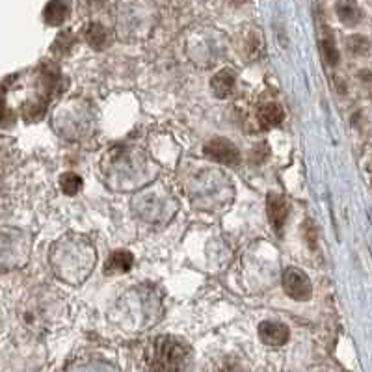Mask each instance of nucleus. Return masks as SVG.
<instances>
[{
  "label": "nucleus",
  "mask_w": 372,
  "mask_h": 372,
  "mask_svg": "<svg viewBox=\"0 0 372 372\" xmlns=\"http://www.w3.org/2000/svg\"><path fill=\"white\" fill-rule=\"evenodd\" d=\"M67 17H69V6L66 2H60V0H52L43 10V19H45L47 25L51 26L64 25Z\"/></svg>",
  "instance_id": "nucleus-11"
},
{
  "label": "nucleus",
  "mask_w": 372,
  "mask_h": 372,
  "mask_svg": "<svg viewBox=\"0 0 372 372\" xmlns=\"http://www.w3.org/2000/svg\"><path fill=\"white\" fill-rule=\"evenodd\" d=\"M235 82H237V75L233 69H221L220 73L212 76L211 88L212 93L218 97V99H226L235 91Z\"/></svg>",
  "instance_id": "nucleus-8"
},
{
  "label": "nucleus",
  "mask_w": 372,
  "mask_h": 372,
  "mask_svg": "<svg viewBox=\"0 0 372 372\" xmlns=\"http://www.w3.org/2000/svg\"><path fill=\"white\" fill-rule=\"evenodd\" d=\"M320 47H322V54H324L327 64H330V66H335L339 62V51L337 47H335V41H333V37L327 34V32H324V35H322Z\"/></svg>",
  "instance_id": "nucleus-16"
},
{
  "label": "nucleus",
  "mask_w": 372,
  "mask_h": 372,
  "mask_svg": "<svg viewBox=\"0 0 372 372\" xmlns=\"http://www.w3.org/2000/svg\"><path fill=\"white\" fill-rule=\"evenodd\" d=\"M337 13L342 23H347V25H357L361 21V11L354 2H339Z\"/></svg>",
  "instance_id": "nucleus-14"
},
{
  "label": "nucleus",
  "mask_w": 372,
  "mask_h": 372,
  "mask_svg": "<svg viewBox=\"0 0 372 372\" xmlns=\"http://www.w3.org/2000/svg\"><path fill=\"white\" fill-rule=\"evenodd\" d=\"M73 43H75V35H73V32L69 30L62 32V34L56 37L52 51H54L56 54H67L71 47H73Z\"/></svg>",
  "instance_id": "nucleus-17"
},
{
  "label": "nucleus",
  "mask_w": 372,
  "mask_h": 372,
  "mask_svg": "<svg viewBox=\"0 0 372 372\" xmlns=\"http://www.w3.org/2000/svg\"><path fill=\"white\" fill-rule=\"evenodd\" d=\"M60 188L67 196H75V194L82 190V179L73 171H67V173L60 177Z\"/></svg>",
  "instance_id": "nucleus-15"
},
{
  "label": "nucleus",
  "mask_w": 372,
  "mask_h": 372,
  "mask_svg": "<svg viewBox=\"0 0 372 372\" xmlns=\"http://www.w3.org/2000/svg\"><path fill=\"white\" fill-rule=\"evenodd\" d=\"M207 372H248L246 367L242 365L235 357H220L216 361H212L207 368Z\"/></svg>",
  "instance_id": "nucleus-13"
},
{
  "label": "nucleus",
  "mask_w": 372,
  "mask_h": 372,
  "mask_svg": "<svg viewBox=\"0 0 372 372\" xmlns=\"http://www.w3.org/2000/svg\"><path fill=\"white\" fill-rule=\"evenodd\" d=\"M267 209H268V220H270L272 227L279 233L289 218L287 199L283 196H279V194H268Z\"/></svg>",
  "instance_id": "nucleus-7"
},
{
  "label": "nucleus",
  "mask_w": 372,
  "mask_h": 372,
  "mask_svg": "<svg viewBox=\"0 0 372 372\" xmlns=\"http://www.w3.org/2000/svg\"><path fill=\"white\" fill-rule=\"evenodd\" d=\"M147 372H190L192 348L175 335H161L144 352Z\"/></svg>",
  "instance_id": "nucleus-2"
},
{
  "label": "nucleus",
  "mask_w": 372,
  "mask_h": 372,
  "mask_svg": "<svg viewBox=\"0 0 372 372\" xmlns=\"http://www.w3.org/2000/svg\"><path fill=\"white\" fill-rule=\"evenodd\" d=\"M51 262L56 276L76 285L95 265V248L84 237L60 238L51 250Z\"/></svg>",
  "instance_id": "nucleus-1"
},
{
  "label": "nucleus",
  "mask_w": 372,
  "mask_h": 372,
  "mask_svg": "<svg viewBox=\"0 0 372 372\" xmlns=\"http://www.w3.org/2000/svg\"><path fill=\"white\" fill-rule=\"evenodd\" d=\"M11 114L10 110H8V105H6V99L4 95L0 93V125H4L6 120H10Z\"/></svg>",
  "instance_id": "nucleus-18"
},
{
  "label": "nucleus",
  "mask_w": 372,
  "mask_h": 372,
  "mask_svg": "<svg viewBox=\"0 0 372 372\" xmlns=\"http://www.w3.org/2000/svg\"><path fill=\"white\" fill-rule=\"evenodd\" d=\"M283 289L287 296L296 302H307L313 294V287L306 272L298 268H287L283 272Z\"/></svg>",
  "instance_id": "nucleus-4"
},
{
  "label": "nucleus",
  "mask_w": 372,
  "mask_h": 372,
  "mask_svg": "<svg viewBox=\"0 0 372 372\" xmlns=\"http://www.w3.org/2000/svg\"><path fill=\"white\" fill-rule=\"evenodd\" d=\"M84 37L88 41V45L95 51H103L106 45H108V32H106L105 26H101L99 23H91L88 25L84 32Z\"/></svg>",
  "instance_id": "nucleus-12"
},
{
  "label": "nucleus",
  "mask_w": 372,
  "mask_h": 372,
  "mask_svg": "<svg viewBox=\"0 0 372 372\" xmlns=\"http://www.w3.org/2000/svg\"><path fill=\"white\" fill-rule=\"evenodd\" d=\"M205 155L212 158L218 164H226V166H237L240 162V153L229 140L223 138H214L205 146Z\"/></svg>",
  "instance_id": "nucleus-5"
},
{
  "label": "nucleus",
  "mask_w": 372,
  "mask_h": 372,
  "mask_svg": "<svg viewBox=\"0 0 372 372\" xmlns=\"http://www.w3.org/2000/svg\"><path fill=\"white\" fill-rule=\"evenodd\" d=\"M283 108L277 103H265V105L259 108L257 112V117H259V125L262 129H274L283 121Z\"/></svg>",
  "instance_id": "nucleus-10"
},
{
  "label": "nucleus",
  "mask_w": 372,
  "mask_h": 372,
  "mask_svg": "<svg viewBox=\"0 0 372 372\" xmlns=\"http://www.w3.org/2000/svg\"><path fill=\"white\" fill-rule=\"evenodd\" d=\"M30 255V238L13 227L0 229V270L23 268Z\"/></svg>",
  "instance_id": "nucleus-3"
},
{
  "label": "nucleus",
  "mask_w": 372,
  "mask_h": 372,
  "mask_svg": "<svg viewBox=\"0 0 372 372\" xmlns=\"http://www.w3.org/2000/svg\"><path fill=\"white\" fill-rule=\"evenodd\" d=\"M132 262H134V257L131 252H125V250H120V252H114L105 262V274L106 276H114V274H125L132 268Z\"/></svg>",
  "instance_id": "nucleus-9"
},
{
  "label": "nucleus",
  "mask_w": 372,
  "mask_h": 372,
  "mask_svg": "<svg viewBox=\"0 0 372 372\" xmlns=\"http://www.w3.org/2000/svg\"><path fill=\"white\" fill-rule=\"evenodd\" d=\"M259 337L268 347H283L289 341V327L281 322L265 320L259 324Z\"/></svg>",
  "instance_id": "nucleus-6"
}]
</instances>
